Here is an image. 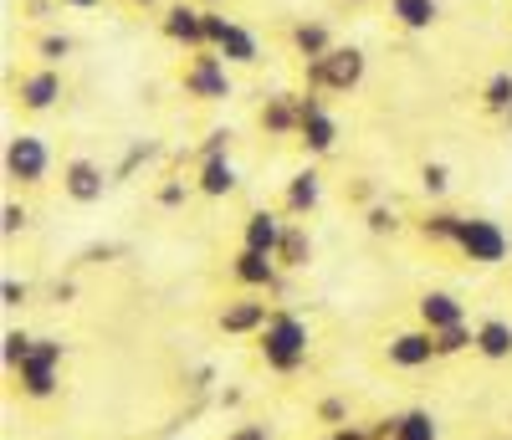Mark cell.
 I'll use <instances>...</instances> for the list:
<instances>
[{
    "mask_svg": "<svg viewBox=\"0 0 512 440\" xmlns=\"http://www.w3.org/2000/svg\"><path fill=\"white\" fill-rule=\"evenodd\" d=\"M256 348H262V359H267L272 374H297L308 364V354H313V333H308V323L297 313H272L267 328L256 333Z\"/></svg>",
    "mask_w": 512,
    "mask_h": 440,
    "instance_id": "1",
    "label": "cell"
},
{
    "mask_svg": "<svg viewBox=\"0 0 512 440\" xmlns=\"http://www.w3.org/2000/svg\"><path fill=\"white\" fill-rule=\"evenodd\" d=\"M303 67H308V93H318V87H328V93H354L364 82V52L359 47H333L328 57H313Z\"/></svg>",
    "mask_w": 512,
    "mask_h": 440,
    "instance_id": "2",
    "label": "cell"
},
{
    "mask_svg": "<svg viewBox=\"0 0 512 440\" xmlns=\"http://www.w3.org/2000/svg\"><path fill=\"white\" fill-rule=\"evenodd\" d=\"M62 338H36V348H31V359L16 369V379H21V394L26 400H52L57 394V374H62Z\"/></svg>",
    "mask_w": 512,
    "mask_h": 440,
    "instance_id": "3",
    "label": "cell"
},
{
    "mask_svg": "<svg viewBox=\"0 0 512 440\" xmlns=\"http://www.w3.org/2000/svg\"><path fill=\"white\" fill-rule=\"evenodd\" d=\"M456 246H461L466 261H477V267H497V261H507V251H512L507 231L497 226V220H487V215H466Z\"/></svg>",
    "mask_w": 512,
    "mask_h": 440,
    "instance_id": "4",
    "label": "cell"
},
{
    "mask_svg": "<svg viewBox=\"0 0 512 440\" xmlns=\"http://www.w3.org/2000/svg\"><path fill=\"white\" fill-rule=\"evenodd\" d=\"M205 31H210V52H221L226 62H236V67L262 62V47H256V36H251L246 26H236L231 16H221L216 6L205 11Z\"/></svg>",
    "mask_w": 512,
    "mask_h": 440,
    "instance_id": "5",
    "label": "cell"
},
{
    "mask_svg": "<svg viewBox=\"0 0 512 440\" xmlns=\"http://www.w3.org/2000/svg\"><path fill=\"white\" fill-rule=\"evenodd\" d=\"M185 93L200 98V103H226V98H231L226 57H221V52H195L190 67H185Z\"/></svg>",
    "mask_w": 512,
    "mask_h": 440,
    "instance_id": "6",
    "label": "cell"
},
{
    "mask_svg": "<svg viewBox=\"0 0 512 440\" xmlns=\"http://www.w3.org/2000/svg\"><path fill=\"white\" fill-rule=\"evenodd\" d=\"M47 169H52V149L41 144L36 134H16L6 144V174L16 185H41V180H47Z\"/></svg>",
    "mask_w": 512,
    "mask_h": 440,
    "instance_id": "7",
    "label": "cell"
},
{
    "mask_svg": "<svg viewBox=\"0 0 512 440\" xmlns=\"http://www.w3.org/2000/svg\"><path fill=\"white\" fill-rule=\"evenodd\" d=\"M297 139L308 154H333L338 149V118L323 108L318 93H303V123H297Z\"/></svg>",
    "mask_w": 512,
    "mask_h": 440,
    "instance_id": "8",
    "label": "cell"
},
{
    "mask_svg": "<svg viewBox=\"0 0 512 440\" xmlns=\"http://www.w3.org/2000/svg\"><path fill=\"white\" fill-rule=\"evenodd\" d=\"M164 36L169 41H180V47H190V52H205L210 47V31H205V6H164Z\"/></svg>",
    "mask_w": 512,
    "mask_h": 440,
    "instance_id": "9",
    "label": "cell"
},
{
    "mask_svg": "<svg viewBox=\"0 0 512 440\" xmlns=\"http://www.w3.org/2000/svg\"><path fill=\"white\" fill-rule=\"evenodd\" d=\"M62 190H67V200H77V205H98L103 190H108V174H103V164H93V159H67V164H62Z\"/></svg>",
    "mask_w": 512,
    "mask_h": 440,
    "instance_id": "10",
    "label": "cell"
},
{
    "mask_svg": "<svg viewBox=\"0 0 512 440\" xmlns=\"http://www.w3.org/2000/svg\"><path fill=\"white\" fill-rule=\"evenodd\" d=\"M384 354H390V364H395V369H425V364H436V359H441V354H436V333H431V328L395 333Z\"/></svg>",
    "mask_w": 512,
    "mask_h": 440,
    "instance_id": "11",
    "label": "cell"
},
{
    "mask_svg": "<svg viewBox=\"0 0 512 440\" xmlns=\"http://www.w3.org/2000/svg\"><path fill=\"white\" fill-rule=\"evenodd\" d=\"M282 236H287V220H282V215H272V210H251V215L241 220V246H246V251L277 256Z\"/></svg>",
    "mask_w": 512,
    "mask_h": 440,
    "instance_id": "12",
    "label": "cell"
},
{
    "mask_svg": "<svg viewBox=\"0 0 512 440\" xmlns=\"http://www.w3.org/2000/svg\"><path fill=\"white\" fill-rule=\"evenodd\" d=\"M16 98H21L26 113H47V108H57V98H62V77H57V67H36V72H26L21 87H16Z\"/></svg>",
    "mask_w": 512,
    "mask_h": 440,
    "instance_id": "13",
    "label": "cell"
},
{
    "mask_svg": "<svg viewBox=\"0 0 512 440\" xmlns=\"http://www.w3.org/2000/svg\"><path fill=\"white\" fill-rule=\"evenodd\" d=\"M231 277L241 282V287H251V292H272L277 287V256H262V251H236L231 256Z\"/></svg>",
    "mask_w": 512,
    "mask_h": 440,
    "instance_id": "14",
    "label": "cell"
},
{
    "mask_svg": "<svg viewBox=\"0 0 512 440\" xmlns=\"http://www.w3.org/2000/svg\"><path fill=\"white\" fill-rule=\"evenodd\" d=\"M267 302H256V297H236V302H226L221 307V333H231V338H246V333H262L267 328Z\"/></svg>",
    "mask_w": 512,
    "mask_h": 440,
    "instance_id": "15",
    "label": "cell"
},
{
    "mask_svg": "<svg viewBox=\"0 0 512 440\" xmlns=\"http://www.w3.org/2000/svg\"><path fill=\"white\" fill-rule=\"evenodd\" d=\"M456 323H466L461 297H451V292H425V297H420V328L446 333V328H456Z\"/></svg>",
    "mask_w": 512,
    "mask_h": 440,
    "instance_id": "16",
    "label": "cell"
},
{
    "mask_svg": "<svg viewBox=\"0 0 512 440\" xmlns=\"http://www.w3.org/2000/svg\"><path fill=\"white\" fill-rule=\"evenodd\" d=\"M303 123V93H272L262 103V128L267 134H297Z\"/></svg>",
    "mask_w": 512,
    "mask_h": 440,
    "instance_id": "17",
    "label": "cell"
},
{
    "mask_svg": "<svg viewBox=\"0 0 512 440\" xmlns=\"http://www.w3.org/2000/svg\"><path fill=\"white\" fill-rule=\"evenodd\" d=\"M287 215H313L318 200H323V174L318 169H297L292 180H287Z\"/></svg>",
    "mask_w": 512,
    "mask_h": 440,
    "instance_id": "18",
    "label": "cell"
},
{
    "mask_svg": "<svg viewBox=\"0 0 512 440\" xmlns=\"http://www.w3.org/2000/svg\"><path fill=\"white\" fill-rule=\"evenodd\" d=\"M477 354L487 364H507L512 359V323L507 318H482L477 323Z\"/></svg>",
    "mask_w": 512,
    "mask_h": 440,
    "instance_id": "19",
    "label": "cell"
},
{
    "mask_svg": "<svg viewBox=\"0 0 512 440\" xmlns=\"http://www.w3.org/2000/svg\"><path fill=\"white\" fill-rule=\"evenodd\" d=\"M313 261V236H308V226H297V220H287V236H282V246H277V267H308Z\"/></svg>",
    "mask_w": 512,
    "mask_h": 440,
    "instance_id": "20",
    "label": "cell"
},
{
    "mask_svg": "<svg viewBox=\"0 0 512 440\" xmlns=\"http://www.w3.org/2000/svg\"><path fill=\"white\" fill-rule=\"evenodd\" d=\"M390 16L405 31H431L441 21V6H436V0H390Z\"/></svg>",
    "mask_w": 512,
    "mask_h": 440,
    "instance_id": "21",
    "label": "cell"
},
{
    "mask_svg": "<svg viewBox=\"0 0 512 440\" xmlns=\"http://www.w3.org/2000/svg\"><path fill=\"white\" fill-rule=\"evenodd\" d=\"M200 195H210V200H221V195H231L236 190V169H231V159H200Z\"/></svg>",
    "mask_w": 512,
    "mask_h": 440,
    "instance_id": "22",
    "label": "cell"
},
{
    "mask_svg": "<svg viewBox=\"0 0 512 440\" xmlns=\"http://www.w3.org/2000/svg\"><path fill=\"white\" fill-rule=\"evenodd\" d=\"M292 47H297V57H303V62H313V57H328L333 52V36H328L323 21H303V26H292Z\"/></svg>",
    "mask_w": 512,
    "mask_h": 440,
    "instance_id": "23",
    "label": "cell"
},
{
    "mask_svg": "<svg viewBox=\"0 0 512 440\" xmlns=\"http://www.w3.org/2000/svg\"><path fill=\"white\" fill-rule=\"evenodd\" d=\"M461 220L466 215H456V210H431L420 220V236L431 241V246H456L461 241Z\"/></svg>",
    "mask_w": 512,
    "mask_h": 440,
    "instance_id": "24",
    "label": "cell"
},
{
    "mask_svg": "<svg viewBox=\"0 0 512 440\" xmlns=\"http://www.w3.org/2000/svg\"><path fill=\"white\" fill-rule=\"evenodd\" d=\"M390 440H441V425H436L431 410H405V415H395Z\"/></svg>",
    "mask_w": 512,
    "mask_h": 440,
    "instance_id": "25",
    "label": "cell"
},
{
    "mask_svg": "<svg viewBox=\"0 0 512 440\" xmlns=\"http://www.w3.org/2000/svg\"><path fill=\"white\" fill-rule=\"evenodd\" d=\"M482 108H487V113H512V72H492V77H487Z\"/></svg>",
    "mask_w": 512,
    "mask_h": 440,
    "instance_id": "26",
    "label": "cell"
},
{
    "mask_svg": "<svg viewBox=\"0 0 512 440\" xmlns=\"http://www.w3.org/2000/svg\"><path fill=\"white\" fill-rule=\"evenodd\" d=\"M0 343H6V348H0V359H6V369H11V374H16V369L31 359V348H36V338H31L26 328H11V333L0 338Z\"/></svg>",
    "mask_w": 512,
    "mask_h": 440,
    "instance_id": "27",
    "label": "cell"
},
{
    "mask_svg": "<svg viewBox=\"0 0 512 440\" xmlns=\"http://www.w3.org/2000/svg\"><path fill=\"white\" fill-rule=\"evenodd\" d=\"M466 348H477V328L456 323V328L436 333V354H441V359H451V354H466Z\"/></svg>",
    "mask_w": 512,
    "mask_h": 440,
    "instance_id": "28",
    "label": "cell"
},
{
    "mask_svg": "<svg viewBox=\"0 0 512 440\" xmlns=\"http://www.w3.org/2000/svg\"><path fill=\"white\" fill-rule=\"evenodd\" d=\"M420 190L431 195V200H441V195L451 190V169H446L441 159H425V164H420Z\"/></svg>",
    "mask_w": 512,
    "mask_h": 440,
    "instance_id": "29",
    "label": "cell"
},
{
    "mask_svg": "<svg viewBox=\"0 0 512 440\" xmlns=\"http://www.w3.org/2000/svg\"><path fill=\"white\" fill-rule=\"evenodd\" d=\"M36 57L47 62V67H57V62H67L72 57V36H62V31H47L36 41Z\"/></svg>",
    "mask_w": 512,
    "mask_h": 440,
    "instance_id": "30",
    "label": "cell"
},
{
    "mask_svg": "<svg viewBox=\"0 0 512 440\" xmlns=\"http://www.w3.org/2000/svg\"><path fill=\"white\" fill-rule=\"evenodd\" d=\"M364 226H369L374 236H395V231H400V215H395V205H369V210H364Z\"/></svg>",
    "mask_w": 512,
    "mask_h": 440,
    "instance_id": "31",
    "label": "cell"
},
{
    "mask_svg": "<svg viewBox=\"0 0 512 440\" xmlns=\"http://www.w3.org/2000/svg\"><path fill=\"white\" fill-rule=\"evenodd\" d=\"M318 420H323V425H333V430H344V420H349V405L338 400V394H328V400H318Z\"/></svg>",
    "mask_w": 512,
    "mask_h": 440,
    "instance_id": "32",
    "label": "cell"
},
{
    "mask_svg": "<svg viewBox=\"0 0 512 440\" xmlns=\"http://www.w3.org/2000/svg\"><path fill=\"white\" fill-rule=\"evenodd\" d=\"M226 149H231V128H210L200 144V159H226Z\"/></svg>",
    "mask_w": 512,
    "mask_h": 440,
    "instance_id": "33",
    "label": "cell"
},
{
    "mask_svg": "<svg viewBox=\"0 0 512 440\" xmlns=\"http://www.w3.org/2000/svg\"><path fill=\"white\" fill-rule=\"evenodd\" d=\"M26 226H31L26 205H6V210H0V231H6V236H21Z\"/></svg>",
    "mask_w": 512,
    "mask_h": 440,
    "instance_id": "34",
    "label": "cell"
},
{
    "mask_svg": "<svg viewBox=\"0 0 512 440\" xmlns=\"http://www.w3.org/2000/svg\"><path fill=\"white\" fill-rule=\"evenodd\" d=\"M154 154H159L154 144H134V149H128V154H123V164H118V180H123V174H134L139 164H149Z\"/></svg>",
    "mask_w": 512,
    "mask_h": 440,
    "instance_id": "35",
    "label": "cell"
},
{
    "mask_svg": "<svg viewBox=\"0 0 512 440\" xmlns=\"http://www.w3.org/2000/svg\"><path fill=\"white\" fill-rule=\"evenodd\" d=\"M185 195H190V190H185V180H164V185L154 190V200H159L164 210H175V205H185Z\"/></svg>",
    "mask_w": 512,
    "mask_h": 440,
    "instance_id": "36",
    "label": "cell"
},
{
    "mask_svg": "<svg viewBox=\"0 0 512 440\" xmlns=\"http://www.w3.org/2000/svg\"><path fill=\"white\" fill-rule=\"evenodd\" d=\"M21 302H26V282L6 277V282H0V307H21Z\"/></svg>",
    "mask_w": 512,
    "mask_h": 440,
    "instance_id": "37",
    "label": "cell"
},
{
    "mask_svg": "<svg viewBox=\"0 0 512 440\" xmlns=\"http://www.w3.org/2000/svg\"><path fill=\"white\" fill-rule=\"evenodd\" d=\"M113 256H118V246H108V241H103V246H88L77 261H88V267H103V261H113Z\"/></svg>",
    "mask_w": 512,
    "mask_h": 440,
    "instance_id": "38",
    "label": "cell"
},
{
    "mask_svg": "<svg viewBox=\"0 0 512 440\" xmlns=\"http://www.w3.org/2000/svg\"><path fill=\"white\" fill-rule=\"evenodd\" d=\"M210 384H216V369H210V364H200V369L190 374V389H195V394H210Z\"/></svg>",
    "mask_w": 512,
    "mask_h": 440,
    "instance_id": "39",
    "label": "cell"
},
{
    "mask_svg": "<svg viewBox=\"0 0 512 440\" xmlns=\"http://www.w3.org/2000/svg\"><path fill=\"white\" fill-rule=\"evenodd\" d=\"M226 440H272V435H267V425H236Z\"/></svg>",
    "mask_w": 512,
    "mask_h": 440,
    "instance_id": "40",
    "label": "cell"
},
{
    "mask_svg": "<svg viewBox=\"0 0 512 440\" xmlns=\"http://www.w3.org/2000/svg\"><path fill=\"white\" fill-rule=\"evenodd\" d=\"M241 400H246V394H241V389H221V394H216V405H221V410H236Z\"/></svg>",
    "mask_w": 512,
    "mask_h": 440,
    "instance_id": "41",
    "label": "cell"
},
{
    "mask_svg": "<svg viewBox=\"0 0 512 440\" xmlns=\"http://www.w3.org/2000/svg\"><path fill=\"white\" fill-rule=\"evenodd\" d=\"M333 440H374L369 430H354V425H344V430H333Z\"/></svg>",
    "mask_w": 512,
    "mask_h": 440,
    "instance_id": "42",
    "label": "cell"
},
{
    "mask_svg": "<svg viewBox=\"0 0 512 440\" xmlns=\"http://www.w3.org/2000/svg\"><path fill=\"white\" fill-rule=\"evenodd\" d=\"M354 200H364V205H369V200H374V185H369V180H359V185H354Z\"/></svg>",
    "mask_w": 512,
    "mask_h": 440,
    "instance_id": "43",
    "label": "cell"
},
{
    "mask_svg": "<svg viewBox=\"0 0 512 440\" xmlns=\"http://www.w3.org/2000/svg\"><path fill=\"white\" fill-rule=\"evenodd\" d=\"M52 297H57V302H72V297H77V287H72V282H57V292H52Z\"/></svg>",
    "mask_w": 512,
    "mask_h": 440,
    "instance_id": "44",
    "label": "cell"
},
{
    "mask_svg": "<svg viewBox=\"0 0 512 440\" xmlns=\"http://www.w3.org/2000/svg\"><path fill=\"white\" fill-rule=\"evenodd\" d=\"M62 6H72V11H88V6H98V0H62Z\"/></svg>",
    "mask_w": 512,
    "mask_h": 440,
    "instance_id": "45",
    "label": "cell"
},
{
    "mask_svg": "<svg viewBox=\"0 0 512 440\" xmlns=\"http://www.w3.org/2000/svg\"><path fill=\"white\" fill-rule=\"evenodd\" d=\"M134 6H159V0H134Z\"/></svg>",
    "mask_w": 512,
    "mask_h": 440,
    "instance_id": "46",
    "label": "cell"
},
{
    "mask_svg": "<svg viewBox=\"0 0 512 440\" xmlns=\"http://www.w3.org/2000/svg\"><path fill=\"white\" fill-rule=\"evenodd\" d=\"M200 6H205V11H210V6H216V0H200Z\"/></svg>",
    "mask_w": 512,
    "mask_h": 440,
    "instance_id": "47",
    "label": "cell"
},
{
    "mask_svg": "<svg viewBox=\"0 0 512 440\" xmlns=\"http://www.w3.org/2000/svg\"><path fill=\"white\" fill-rule=\"evenodd\" d=\"M502 118H507V128H512V113H502Z\"/></svg>",
    "mask_w": 512,
    "mask_h": 440,
    "instance_id": "48",
    "label": "cell"
},
{
    "mask_svg": "<svg viewBox=\"0 0 512 440\" xmlns=\"http://www.w3.org/2000/svg\"><path fill=\"white\" fill-rule=\"evenodd\" d=\"M328 440H333V435H328Z\"/></svg>",
    "mask_w": 512,
    "mask_h": 440,
    "instance_id": "49",
    "label": "cell"
}]
</instances>
